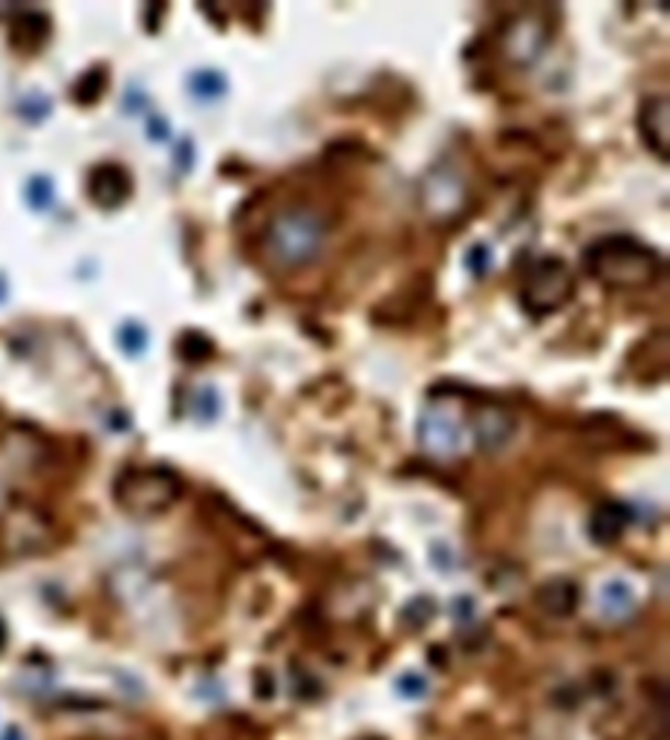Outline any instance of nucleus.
Masks as SVG:
<instances>
[{"label": "nucleus", "instance_id": "nucleus-12", "mask_svg": "<svg viewBox=\"0 0 670 740\" xmlns=\"http://www.w3.org/2000/svg\"><path fill=\"white\" fill-rule=\"evenodd\" d=\"M578 585L569 578H549L546 585L538 587L535 599H538L540 610L549 616H569L578 607Z\"/></svg>", "mask_w": 670, "mask_h": 740}, {"label": "nucleus", "instance_id": "nucleus-23", "mask_svg": "<svg viewBox=\"0 0 670 740\" xmlns=\"http://www.w3.org/2000/svg\"><path fill=\"white\" fill-rule=\"evenodd\" d=\"M151 134L163 140V136H168V125H165V122H159V119H151Z\"/></svg>", "mask_w": 670, "mask_h": 740}, {"label": "nucleus", "instance_id": "nucleus-18", "mask_svg": "<svg viewBox=\"0 0 670 740\" xmlns=\"http://www.w3.org/2000/svg\"><path fill=\"white\" fill-rule=\"evenodd\" d=\"M118 341H122V348L127 350V353H140V350H145L147 345V333L145 327L142 325H125L122 330H118Z\"/></svg>", "mask_w": 670, "mask_h": 740}, {"label": "nucleus", "instance_id": "nucleus-4", "mask_svg": "<svg viewBox=\"0 0 670 740\" xmlns=\"http://www.w3.org/2000/svg\"><path fill=\"white\" fill-rule=\"evenodd\" d=\"M573 269L560 258H555V255H546V258L535 260L529 273H526L520 298H524V307L529 312L549 316V312L560 310L573 298Z\"/></svg>", "mask_w": 670, "mask_h": 740}, {"label": "nucleus", "instance_id": "nucleus-8", "mask_svg": "<svg viewBox=\"0 0 670 740\" xmlns=\"http://www.w3.org/2000/svg\"><path fill=\"white\" fill-rule=\"evenodd\" d=\"M639 131L662 163L670 160V102L664 93L645 99L639 111Z\"/></svg>", "mask_w": 670, "mask_h": 740}, {"label": "nucleus", "instance_id": "nucleus-1", "mask_svg": "<svg viewBox=\"0 0 670 740\" xmlns=\"http://www.w3.org/2000/svg\"><path fill=\"white\" fill-rule=\"evenodd\" d=\"M327 235H330V226L318 208H284L266 226L264 253L280 269L310 267L312 260H318V255L324 253Z\"/></svg>", "mask_w": 670, "mask_h": 740}, {"label": "nucleus", "instance_id": "nucleus-9", "mask_svg": "<svg viewBox=\"0 0 670 740\" xmlns=\"http://www.w3.org/2000/svg\"><path fill=\"white\" fill-rule=\"evenodd\" d=\"M515 425L517 422H515V417H512V411L503 405L480 408L472 420L474 440H477L480 449L488 454L506 449L508 440L515 438Z\"/></svg>", "mask_w": 670, "mask_h": 740}, {"label": "nucleus", "instance_id": "nucleus-24", "mask_svg": "<svg viewBox=\"0 0 670 740\" xmlns=\"http://www.w3.org/2000/svg\"><path fill=\"white\" fill-rule=\"evenodd\" d=\"M0 740H23V734H21V729H7Z\"/></svg>", "mask_w": 670, "mask_h": 740}, {"label": "nucleus", "instance_id": "nucleus-2", "mask_svg": "<svg viewBox=\"0 0 670 740\" xmlns=\"http://www.w3.org/2000/svg\"><path fill=\"white\" fill-rule=\"evenodd\" d=\"M587 267L598 281L616 289H641L662 275L664 264L656 249L636 237L610 235L587 249Z\"/></svg>", "mask_w": 670, "mask_h": 740}, {"label": "nucleus", "instance_id": "nucleus-16", "mask_svg": "<svg viewBox=\"0 0 670 740\" xmlns=\"http://www.w3.org/2000/svg\"><path fill=\"white\" fill-rule=\"evenodd\" d=\"M102 90H104V73L102 70H90L82 82H79V88H75V99H79V102H93V99H99Z\"/></svg>", "mask_w": 670, "mask_h": 740}, {"label": "nucleus", "instance_id": "nucleus-10", "mask_svg": "<svg viewBox=\"0 0 670 740\" xmlns=\"http://www.w3.org/2000/svg\"><path fill=\"white\" fill-rule=\"evenodd\" d=\"M90 197L104 208H116L127 201L131 194V177L127 171L116 163H104L99 168H93L90 174Z\"/></svg>", "mask_w": 670, "mask_h": 740}, {"label": "nucleus", "instance_id": "nucleus-13", "mask_svg": "<svg viewBox=\"0 0 670 740\" xmlns=\"http://www.w3.org/2000/svg\"><path fill=\"white\" fill-rule=\"evenodd\" d=\"M633 605L636 596L627 582H619V578H616V582H607V585L601 587V610H605L610 619H621V616H627L633 610Z\"/></svg>", "mask_w": 670, "mask_h": 740}, {"label": "nucleus", "instance_id": "nucleus-6", "mask_svg": "<svg viewBox=\"0 0 670 740\" xmlns=\"http://www.w3.org/2000/svg\"><path fill=\"white\" fill-rule=\"evenodd\" d=\"M416 434H420L422 449L436 458H451L463 449V425L457 417L442 408H427L416 422Z\"/></svg>", "mask_w": 670, "mask_h": 740}, {"label": "nucleus", "instance_id": "nucleus-15", "mask_svg": "<svg viewBox=\"0 0 670 740\" xmlns=\"http://www.w3.org/2000/svg\"><path fill=\"white\" fill-rule=\"evenodd\" d=\"M192 84V93L203 102H212V99H220L226 93V75L220 70H197V73L188 79Z\"/></svg>", "mask_w": 670, "mask_h": 740}, {"label": "nucleus", "instance_id": "nucleus-11", "mask_svg": "<svg viewBox=\"0 0 670 740\" xmlns=\"http://www.w3.org/2000/svg\"><path fill=\"white\" fill-rule=\"evenodd\" d=\"M633 518V510L619 501H607V504L598 506L589 518V535L598 541V544H616V541L625 535L627 524Z\"/></svg>", "mask_w": 670, "mask_h": 740}, {"label": "nucleus", "instance_id": "nucleus-22", "mask_svg": "<svg viewBox=\"0 0 670 740\" xmlns=\"http://www.w3.org/2000/svg\"><path fill=\"white\" fill-rule=\"evenodd\" d=\"M217 411H220L217 393H214L212 388H203V391H199V417H203V420H214Z\"/></svg>", "mask_w": 670, "mask_h": 740}, {"label": "nucleus", "instance_id": "nucleus-20", "mask_svg": "<svg viewBox=\"0 0 670 740\" xmlns=\"http://www.w3.org/2000/svg\"><path fill=\"white\" fill-rule=\"evenodd\" d=\"M30 203L38 208H44L52 203V183L50 179H32L30 183Z\"/></svg>", "mask_w": 670, "mask_h": 740}, {"label": "nucleus", "instance_id": "nucleus-5", "mask_svg": "<svg viewBox=\"0 0 670 740\" xmlns=\"http://www.w3.org/2000/svg\"><path fill=\"white\" fill-rule=\"evenodd\" d=\"M468 188L465 179L449 165H436L422 179V206L434 220H454L465 208Z\"/></svg>", "mask_w": 670, "mask_h": 740}, {"label": "nucleus", "instance_id": "nucleus-17", "mask_svg": "<svg viewBox=\"0 0 670 740\" xmlns=\"http://www.w3.org/2000/svg\"><path fill=\"white\" fill-rule=\"evenodd\" d=\"M465 267L472 275H486L492 269V249L486 244H474L465 255Z\"/></svg>", "mask_w": 670, "mask_h": 740}, {"label": "nucleus", "instance_id": "nucleus-3", "mask_svg": "<svg viewBox=\"0 0 670 740\" xmlns=\"http://www.w3.org/2000/svg\"><path fill=\"white\" fill-rule=\"evenodd\" d=\"M183 481L171 469L145 466L127 469L116 481V501L136 515H156L177 504Z\"/></svg>", "mask_w": 670, "mask_h": 740}, {"label": "nucleus", "instance_id": "nucleus-19", "mask_svg": "<svg viewBox=\"0 0 670 740\" xmlns=\"http://www.w3.org/2000/svg\"><path fill=\"white\" fill-rule=\"evenodd\" d=\"M183 353L188 356V359H194V362H197V359H208V356H212V341H208L206 336L188 333L185 336Z\"/></svg>", "mask_w": 670, "mask_h": 740}, {"label": "nucleus", "instance_id": "nucleus-21", "mask_svg": "<svg viewBox=\"0 0 670 740\" xmlns=\"http://www.w3.org/2000/svg\"><path fill=\"white\" fill-rule=\"evenodd\" d=\"M425 689H427V682H425V677H420V674H405V677L399 680V691H402L405 697H411V700H416V697L425 695Z\"/></svg>", "mask_w": 670, "mask_h": 740}, {"label": "nucleus", "instance_id": "nucleus-7", "mask_svg": "<svg viewBox=\"0 0 670 740\" xmlns=\"http://www.w3.org/2000/svg\"><path fill=\"white\" fill-rule=\"evenodd\" d=\"M546 38H549V30H546L538 18H520V21H515L506 30L503 50H506L512 64L526 68V64L540 59V52H544L546 47Z\"/></svg>", "mask_w": 670, "mask_h": 740}, {"label": "nucleus", "instance_id": "nucleus-14", "mask_svg": "<svg viewBox=\"0 0 670 740\" xmlns=\"http://www.w3.org/2000/svg\"><path fill=\"white\" fill-rule=\"evenodd\" d=\"M50 32V23H47L44 16H38V12H23L21 18L12 27V41L21 47H38Z\"/></svg>", "mask_w": 670, "mask_h": 740}]
</instances>
